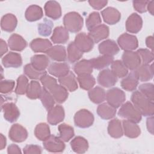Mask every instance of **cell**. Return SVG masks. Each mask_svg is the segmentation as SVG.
Wrapping results in <instances>:
<instances>
[{
	"mask_svg": "<svg viewBox=\"0 0 154 154\" xmlns=\"http://www.w3.org/2000/svg\"><path fill=\"white\" fill-rule=\"evenodd\" d=\"M106 100L107 103L117 108L124 103L126 100L125 92L117 87H113L108 90L106 93Z\"/></svg>",
	"mask_w": 154,
	"mask_h": 154,
	"instance_id": "5",
	"label": "cell"
},
{
	"mask_svg": "<svg viewBox=\"0 0 154 154\" xmlns=\"http://www.w3.org/2000/svg\"><path fill=\"white\" fill-rule=\"evenodd\" d=\"M108 132L109 135L114 138H119L123 135V129L122 123L118 119L111 120L108 123Z\"/></svg>",
	"mask_w": 154,
	"mask_h": 154,
	"instance_id": "32",
	"label": "cell"
},
{
	"mask_svg": "<svg viewBox=\"0 0 154 154\" xmlns=\"http://www.w3.org/2000/svg\"><path fill=\"white\" fill-rule=\"evenodd\" d=\"M48 71L51 75L60 78L70 72V67L66 63L54 62L49 65Z\"/></svg>",
	"mask_w": 154,
	"mask_h": 154,
	"instance_id": "22",
	"label": "cell"
},
{
	"mask_svg": "<svg viewBox=\"0 0 154 154\" xmlns=\"http://www.w3.org/2000/svg\"><path fill=\"white\" fill-rule=\"evenodd\" d=\"M44 10L46 16L53 20H57L61 16V6L55 1H47L45 5Z\"/></svg>",
	"mask_w": 154,
	"mask_h": 154,
	"instance_id": "17",
	"label": "cell"
},
{
	"mask_svg": "<svg viewBox=\"0 0 154 154\" xmlns=\"http://www.w3.org/2000/svg\"><path fill=\"white\" fill-rule=\"evenodd\" d=\"M97 82L102 87L109 88L113 87L117 81V77L111 70L106 69L100 71L97 76Z\"/></svg>",
	"mask_w": 154,
	"mask_h": 154,
	"instance_id": "11",
	"label": "cell"
},
{
	"mask_svg": "<svg viewBox=\"0 0 154 154\" xmlns=\"http://www.w3.org/2000/svg\"><path fill=\"white\" fill-rule=\"evenodd\" d=\"M77 81L81 88L85 90H90L95 85V78L91 74H83L78 75Z\"/></svg>",
	"mask_w": 154,
	"mask_h": 154,
	"instance_id": "39",
	"label": "cell"
},
{
	"mask_svg": "<svg viewBox=\"0 0 154 154\" xmlns=\"http://www.w3.org/2000/svg\"><path fill=\"white\" fill-rule=\"evenodd\" d=\"M122 58L123 64L131 70H136L141 64V59L137 52L125 51Z\"/></svg>",
	"mask_w": 154,
	"mask_h": 154,
	"instance_id": "9",
	"label": "cell"
},
{
	"mask_svg": "<svg viewBox=\"0 0 154 154\" xmlns=\"http://www.w3.org/2000/svg\"><path fill=\"white\" fill-rule=\"evenodd\" d=\"M111 71L117 78H124L128 73V69L121 60L113 61L111 64Z\"/></svg>",
	"mask_w": 154,
	"mask_h": 154,
	"instance_id": "44",
	"label": "cell"
},
{
	"mask_svg": "<svg viewBox=\"0 0 154 154\" xmlns=\"http://www.w3.org/2000/svg\"><path fill=\"white\" fill-rule=\"evenodd\" d=\"M147 128L149 132H150L152 134H153V116H150L147 119Z\"/></svg>",
	"mask_w": 154,
	"mask_h": 154,
	"instance_id": "58",
	"label": "cell"
},
{
	"mask_svg": "<svg viewBox=\"0 0 154 154\" xmlns=\"http://www.w3.org/2000/svg\"><path fill=\"white\" fill-rule=\"evenodd\" d=\"M88 3L94 9L99 10L106 6L108 1L105 0H90Z\"/></svg>",
	"mask_w": 154,
	"mask_h": 154,
	"instance_id": "56",
	"label": "cell"
},
{
	"mask_svg": "<svg viewBox=\"0 0 154 154\" xmlns=\"http://www.w3.org/2000/svg\"><path fill=\"white\" fill-rule=\"evenodd\" d=\"M2 63L6 68H17L22 64V57L18 53L10 52L2 58Z\"/></svg>",
	"mask_w": 154,
	"mask_h": 154,
	"instance_id": "19",
	"label": "cell"
},
{
	"mask_svg": "<svg viewBox=\"0 0 154 154\" xmlns=\"http://www.w3.org/2000/svg\"><path fill=\"white\" fill-rule=\"evenodd\" d=\"M118 115L126 120L134 122L136 123L140 122L142 115L134 106L132 102L128 101L123 103L118 112Z\"/></svg>",
	"mask_w": 154,
	"mask_h": 154,
	"instance_id": "3",
	"label": "cell"
},
{
	"mask_svg": "<svg viewBox=\"0 0 154 154\" xmlns=\"http://www.w3.org/2000/svg\"><path fill=\"white\" fill-rule=\"evenodd\" d=\"M148 2L149 1H133V6L137 11L143 13L147 11Z\"/></svg>",
	"mask_w": 154,
	"mask_h": 154,
	"instance_id": "54",
	"label": "cell"
},
{
	"mask_svg": "<svg viewBox=\"0 0 154 154\" xmlns=\"http://www.w3.org/2000/svg\"><path fill=\"white\" fill-rule=\"evenodd\" d=\"M78 48L82 52H88L92 50L94 42L91 38L85 32L78 34L73 42Z\"/></svg>",
	"mask_w": 154,
	"mask_h": 154,
	"instance_id": "8",
	"label": "cell"
},
{
	"mask_svg": "<svg viewBox=\"0 0 154 154\" xmlns=\"http://www.w3.org/2000/svg\"><path fill=\"white\" fill-rule=\"evenodd\" d=\"M65 117L63 107L60 105L54 106L48 110L47 114V121L52 125H56L61 122Z\"/></svg>",
	"mask_w": 154,
	"mask_h": 154,
	"instance_id": "13",
	"label": "cell"
},
{
	"mask_svg": "<svg viewBox=\"0 0 154 154\" xmlns=\"http://www.w3.org/2000/svg\"><path fill=\"white\" fill-rule=\"evenodd\" d=\"M28 79L26 75H21L17 79V85L15 88V93L19 95L26 93L28 87Z\"/></svg>",
	"mask_w": 154,
	"mask_h": 154,
	"instance_id": "48",
	"label": "cell"
},
{
	"mask_svg": "<svg viewBox=\"0 0 154 154\" xmlns=\"http://www.w3.org/2000/svg\"><path fill=\"white\" fill-rule=\"evenodd\" d=\"M58 82L60 84H61L67 90L70 92L75 91L78 88V85L75 75L71 71H70L66 75L58 78Z\"/></svg>",
	"mask_w": 154,
	"mask_h": 154,
	"instance_id": "20",
	"label": "cell"
},
{
	"mask_svg": "<svg viewBox=\"0 0 154 154\" xmlns=\"http://www.w3.org/2000/svg\"><path fill=\"white\" fill-rule=\"evenodd\" d=\"M69 38L68 31L64 27L60 26L54 29L51 40L55 44H64L68 41Z\"/></svg>",
	"mask_w": 154,
	"mask_h": 154,
	"instance_id": "28",
	"label": "cell"
},
{
	"mask_svg": "<svg viewBox=\"0 0 154 154\" xmlns=\"http://www.w3.org/2000/svg\"><path fill=\"white\" fill-rule=\"evenodd\" d=\"M98 48L101 54L111 57L117 54L120 51L119 47L116 42L110 39L101 42L99 45Z\"/></svg>",
	"mask_w": 154,
	"mask_h": 154,
	"instance_id": "15",
	"label": "cell"
},
{
	"mask_svg": "<svg viewBox=\"0 0 154 154\" xmlns=\"http://www.w3.org/2000/svg\"><path fill=\"white\" fill-rule=\"evenodd\" d=\"M8 46L12 51H22L27 46V42L21 35L13 34L8 39Z\"/></svg>",
	"mask_w": 154,
	"mask_h": 154,
	"instance_id": "26",
	"label": "cell"
},
{
	"mask_svg": "<svg viewBox=\"0 0 154 154\" xmlns=\"http://www.w3.org/2000/svg\"><path fill=\"white\" fill-rule=\"evenodd\" d=\"M42 105L46 110H49L52 108L55 105V99L53 97L51 93L44 87L42 88V92L39 97Z\"/></svg>",
	"mask_w": 154,
	"mask_h": 154,
	"instance_id": "45",
	"label": "cell"
},
{
	"mask_svg": "<svg viewBox=\"0 0 154 154\" xmlns=\"http://www.w3.org/2000/svg\"><path fill=\"white\" fill-rule=\"evenodd\" d=\"M109 27L104 24H100L89 31L88 35L91 38L94 43H98L106 38L109 36Z\"/></svg>",
	"mask_w": 154,
	"mask_h": 154,
	"instance_id": "16",
	"label": "cell"
},
{
	"mask_svg": "<svg viewBox=\"0 0 154 154\" xmlns=\"http://www.w3.org/2000/svg\"><path fill=\"white\" fill-rule=\"evenodd\" d=\"M50 63V60L45 55H34L31 58V64L35 69L40 71L45 70Z\"/></svg>",
	"mask_w": 154,
	"mask_h": 154,
	"instance_id": "31",
	"label": "cell"
},
{
	"mask_svg": "<svg viewBox=\"0 0 154 154\" xmlns=\"http://www.w3.org/2000/svg\"><path fill=\"white\" fill-rule=\"evenodd\" d=\"M53 26L54 25L51 20L45 18L43 22L38 25V34L44 37L49 36L52 32Z\"/></svg>",
	"mask_w": 154,
	"mask_h": 154,
	"instance_id": "49",
	"label": "cell"
},
{
	"mask_svg": "<svg viewBox=\"0 0 154 154\" xmlns=\"http://www.w3.org/2000/svg\"><path fill=\"white\" fill-rule=\"evenodd\" d=\"M8 137L13 141L21 143L25 141L27 138L28 132L21 125L16 123L11 126L8 132Z\"/></svg>",
	"mask_w": 154,
	"mask_h": 154,
	"instance_id": "12",
	"label": "cell"
},
{
	"mask_svg": "<svg viewBox=\"0 0 154 154\" xmlns=\"http://www.w3.org/2000/svg\"><path fill=\"white\" fill-rule=\"evenodd\" d=\"M40 80L43 86V87L48 90H49L53 85L57 84V81L54 78L48 75L47 74L45 75Z\"/></svg>",
	"mask_w": 154,
	"mask_h": 154,
	"instance_id": "53",
	"label": "cell"
},
{
	"mask_svg": "<svg viewBox=\"0 0 154 154\" xmlns=\"http://www.w3.org/2000/svg\"><path fill=\"white\" fill-rule=\"evenodd\" d=\"M43 16L42 8L37 5H31L25 13V19L29 22H34L40 20Z\"/></svg>",
	"mask_w": 154,
	"mask_h": 154,
	"instance_id": "33",
	"label": "cell"
},
{
	"mask_svg": "<svg viewBox=\"0 0 154 154\" xmlns=\"http://www.w3.org/2000/svg\"><path fill=\"white\" fill-rule=\"evenodd\" d=\"M7 153H21L22 152L20 150V147L14 144H10L7 148Z\"/></svg>",
	"mask_w": 154,
	"mask_h": 154,
	"instance_id": "57",
	"label": "cell"
},
{
	"mask_svg": "<svg viewBox=\"0 0 154 154\" xmlns=\"http://www.w3.org/2000/svg\"><path fill=\"white\" fill-rule=\"evenodd\" d=\"M17 24V19L16 17L11 14L7 13L4 15L1 20V29L6 32L13 31Z\"/></svg>",
	"mask_w": 154,
	"mask_h": 154,
	"instance_id": "30",
	"label": "cell"
},
{
	"mask_svg": "<svg viewBox=\"0 0 154 154\" xmlns=\"http://www.w3.org/2000/svg\"><path fill=\"white\" fill-rule=\"evenodd\" d=\"M46 54L48 57L51 58L52 60L58 62L64 61L67 59V54L65 47L61 45L52 46L46 52Z\"/></svg>",
	"mask_w": 154,
	"mask_h": 154,
	"instance_id": "24",
	"label": "cell"
},
{
	"mask_svg": "<svg viewBox=\"0 0 154 154\" xmlns=\"http://www.w3.org/2000/svg\"><path fill=\"white\" fill-rule=\"evenodd\" d=\"M134 71L137 75L138 80L143 82L149 81L153 77V68L152 64H142Z\"/></svg>",
	"mask_w": 154,
	"mask_h": 154,
	"instance_id": "25",
	"label": "cell"
},
{
	"mask_svg": "<svg viewBox=\"0 0 154 154\" xmlns=\"http://www.w3.org/2000/svg\"><path fill=\"white\" fill-rule=\"evenodd\" d=\"M44 148L49 152L60 153L65 149V144L59 137L51 135L43 142Z\"/></svg>",
	"mask_w": 154,
	"mask_h": 154,
	"instance_id": "7",
	"label": "cell"
},
{
	"mask_svg": "<svg viewBox=\"0 0 154 154\" xmlns=\"http://www.w3.org/2000/svg\"><path fill=\"white\" fill-rule=\"evenodd\" d=\"M88 94L90 100L96 104L101 103L106 99L105 90L99 86H96L90 90Z\"/></svg>",
	"mask_w": 154,
	"mask_h": 154,
	"instance_id": "38",
	"label": "cell"
},
{
	"mask_svg": "<svg viewBox=\"0 0 154 154\" xmlns=\"http://www.w3.org/2000/svg\"><path fill=\"white\" fill-rule=\"evenodd\" d=\"M42 88L40 84L37 81H31L28 85L26 94L30 99H37L39 98Z\"/></svg>",
	"mask_w": 154,
	"mask_h": 154,
	"instance_id": "42",
	"label": "cell"
},
{
	"mask_svg": "<svg viewBox=\"0 0 154 154\" xmlns=\"http://www.w3.org/2000/svg\"><path fill=\"white\" fill-rule=\"evenodd\" d=\"M117 43L119 47L125 51H132L138 46L137 37L128 33L120 35L117 39Z\"/></svg>",
	"mask_w": 154,
	"mask_h": 154,
	"instance_id": "6",
	"label": "cell"
},
{
	"mask_svg": "<svg viewBox=\"0 0 154 154\" xmlns=\"http://www.w3.org/2000/svg\"><path fill=\"white\" fill-rule=\"evenodd\" d=\"M137 52L140 56L142 64H149L153 60V52L149 49L140 48L137 51Z\"/></svg>",
	"mask_w": 154,
	"mask_h": 154,
	"instance_id": "50",
	"label": "cell"
},
{
	"mask_svg": "<svg viewBox=\"0 0 154 154\" xmlns=\"http://www.w3.org/2000/svg\"><path fill=\"white\" fill-rule=\"evenodd\" d=\"M23 152L25 154L30 153H38L40 154L42 152V149L40 146L35 144L26 145L23 150Z\"/></svg>",
	"mask_w": 154,
	"mask_h": 154,
	"instance_id": "55",
	"label": "cell"
},
{
	"mask_svg": "<svg viewBox=\"0 0 154 154\" xmlns=\"http://www.w3.org/2000/svg\"><path fill=\"white\" fill-rule=\"evenodd\" d=\"M6 144H7V140H6V138L4 136L3 134H1V145H0V149L2 150L4 149L5 146H6Z\"/></svg>",
	"mask_w": 154,
	"mask_h": 154,
	"instance_id": "62",
	"label": "cell"
},
{
	"mask_svg": "<svg viewBox=\"0 0 154 154\" xmlns=\"http://www.w3.org/2000/svg\"><path fill=\"white\" fill-rule=\"evenodd\" d=\"M8 46L5 41L1 39V57H2L8 51Z\"/></svg>",
	"mask_w": 154,
	"mask_h": 154,
	"instance_id": "59",
	"label": "cell"
},
{
	"mask_svg": "<svg viewBox=\"0 0 154 154\" xmlns=\"http://www.w3.org/2000/svg\"><path fill=\"white\" fill-rule=\"evenodd\" d=\"M82 17L77 12L72 11L66 14L63 17L64 28L71 32H79L83 26Z\"/></svg>",
	"mask_w": 154,
	"mask_h": 154,
	"instance_id": "2",
	"label": "cell"
},
{
	"mask_svg": "<svg viewBox=\"0 0 154 154\" xmlns=\"http://www.w3.org/2000/svg\"><path fill=\"white\" fill-rule=\"evenodd\" d=\"M132 103L140 111L142 116L150 117L154 114L153 101L149 100L139 90H135L131 95Z\"/></svg>",
	"mask_w": 154,
	"mask_h": 154,
	"instance_id": "1",
	"label": "cell"
},
{
	"mask_svg": "<svg viewBox=\"0 0 154 154\" xmlns=\"http://www.w3.org/2000/svg\"><path fill=\"white\" fill-rule=\"evenodd\" d=\"M123 134L128 138H137L141 134V130L138 125L132 121L124 120L122 122Z\"/></svg>",
	"mask_w": 154,
	"mask_h": 154,
	"instance_id": "21",
	"label": "cell"
},
{
	"mask_svg": "<svg viewBox=\"0 0 154 154\" xmlns=\"http://www.w3.org/2000/svg\"><path fill=\"white\" fill-rule=\"evenodd\" d=\"M153 84L152 83H144L138 87L139 91L149 100L153 101Z\"/></svg>",
	"mask_w": 154,
	"mask_h": 154,
	"instance_id": "51",
	"label": "cell"
},
{
	"mask_svg": "<svg viewBox=\"0 0 154 154\" xmlns=\"http://www.w3.org/2000/svg\"><path fill=\"white\" fill-rule=\"evenodd\" d=\"M15 82L13 80H2L0 83V91L1 93L7 94L11 92L14 87Z\"/></svg>",
	"mask_w": 154,
	"mask_h": 154,
	"instance_id": "52",
	"label": "cell"
},
{
	"mask_svg": "<svg viewBox=\"0 0 154 154\" xmlns=\"http://www.w3.org/2000/svg\"><path fill=\"white\" fill-rule=\"evenodd\" d=\"M34 135L37 139L43 141L51 135L49 125L46 123H38L35 128Z\"/></svg>",
	"mask_w": 154,
	"mask_h": 154,
	"instance_id": "43",
	"label": "cell"
},
{
	"mask_svg": "<svg viewBox=\"0 0 154 154\" xmlns=\"http://www.w3.org/2000/svg\"><path fill=\"white\" fill-rule=\"evenodd\" d=\"M29 46L34 52L46 53L52 46L48 39L36 38L30 42Z\"/></svg>",
	"mask_w": 154,
	"mask_h": 154,
	"instance_id": "27",
	"label": "cell"
},
{
	"mask_svg": "<svg viewBox=\"0 0 154 154\" xmlns=\"http://www.w3.org/2000/svg\"><path fill=\"white\" fill-rule=\"evenodd\" d=\"M70 146L75 153H84L88 149V143L85 138L77 136L70 141Z\"/></svg>",
	"mask_w": 154,
	"mask_h": 154,
	"instance_id": "35",
	"label": "cell"
},
{
	"mask_svg": "<svg viewBox=\"0 0 154 154\" xmlns=\"http://www.w3.org/2000/svg\"><path fill=\"white\" fill-rule=\"evenodd\" d=\"M101 15L104 22L109 25H114L119 22L121 14L114 7H108L101 11Z\"/></svg>",
	"mask_w": 154,
	"mask_h": 154,
	"instance_id": "18",
	"label": "cell"
},
{
	"mask_svg": "<svg viewBox=\"0 0 154 154\" xmlns=\"http://www.w3.org/2000/svg\"><path fill=\"white\" fill-rule=\"evenodd\" d=\"M93 66L90 60L83 59L73 66V70L76 75H81L83 74H91L93 72Z\"/></svg>",
	"mask_w": 154,
	"mask_h": 154,
	"instance_id": "36",
	"label": "cell"
},
{
	"mask_svg": "<svg viewBox=\"0 0 154 154\" xmlns=\"http://www.w3.org/2000/svg\"><path fill=\"white\" fill-rule=\"evenodd\" d=\"M147 10H148V11L151 15L152 16L154 14V1H149L147 6Z\"/></svg>",
	"mask_w": 154,
	"mask_h": 154,
	"instance_id": "61",
	"label": "cell"
},
{
	"mask_svg": "<svg viewBox=\"0 0 154 154\" xmlns=\"http://www.w3.org/2000/svg\"><path fill=\"white\" fill-rule=\"evenodd\" d=\"M146 45L147 48L150 49L153 52V36H148L146 38Z\"/></svg>",
	"mask_w": 154,
	"mask_h": 154,
	"instance_id": "60",
	"label": "cell"
},
{
	"mask_svg": "<svg viewBox=\"0 0 154 154\" xmlns=\"http://www.w3.org/2000/svg\"><path fill=\"white\" fill-rule=\"evenodd\" d=\"M93 114L86 109H81L78 111L74 116L75 125L80 128H87L90 127L94 122Z\"/></svg>",
	"mask_w": 154,
	"mask_h": 154,
	"instance_id": "4",
	"label": "cell"
},
{
	"mask_svg": "<svg viewBox=\"0 0 154 154\" xmlns=\"http://www.w3.org/2000/svg\"><path fill=\"white\" fill-rule=\"evenodd\" d=\"M138 78L135 71L130 72L121 81L122 88L128 91H135L138 84Z\"/></svg>",
	"mask_w": 154,
	"mask_h": 154,
	"instance_id": "23",
	"label": "cell"
},
{
	"mask_svg": "<svg viewBox=\"0 0 154 154\" xmlns=\"http://www.w3.org/2000/svg\"><path fill=\"white\" fill-rule=\"evenodd\" d=\"M23 72L26 76L31 79H40L45 75L47 74L46 70H38L34 68L31 64H27L24 66Z\"/></svg>",
	"mask_w": 154,
	"mask_h": 154,
	"instance_id": "46",
	"label": "cell"
},
{
	"mask_svg": "<svg viewBox=\"0 0 154 154\" xmlns=\"http://www.w3.org/2000/svg\"><path fill=\"white\" fill-rule=\"evenodd\" d=\"M97 113L102 119L109 120L116 116V108L108 103H103L97 106Z\"/></svg>",
	"mask_w": 154,
	"mask_h": 154,
	"instance_id": "34",
	"label": "cell"
},
{
	"mask_svg": "<svg viewBox=\"0 0 154 154\" xmlns=\"http://www.w3.org/2000/svg\"><path fill=\"white\" fill-rule=\"evenodd\" d=\"M4 119L10 123L16 122L20 116V111L16 105L11 102L5 103L1 106Z\"/></svg>",
	"mask_w": 154,
	"mask_h": 154,
	"instance_id": "10",
	"label": "cell"
},
{
	"mask_svg": "<svg viewBox=\"0 0 154 154\" xmlns=\"http://www.w3.org/2000/svg\"><path fill=\"white\" fill-rule=\"evenodd\" d=\"M93 67L97 70H102L111 64L114 61L113 57L103 55L90 60Z\"/></svg>",
	"mask_w": 154,
	"mask_h": 154,
	"instance_id": "37",
	"label": "cell"
},
{
	"mask_svg": "<svg viewBox=\"0 0 154 154\" xmlns=\"http://www.w3.org/2000/svg\"><path fill=\"white\" fill-rule=\"evenodd\" d=\"M101 22L102 20L99 13L96 11H93L88 15L86 19V27L88 31H90L97 26L100 25Z\"/></svg>",
	"mask_w": 154,
	"mask_h": 154,
	"instance_id": "47",
	"label": "cell"
},
{
	"mask_svg": "<svg viewBox=\"0 0 154 154\" xmlns=\"http://www.w3.org/2000/svg\"><path fill=\"white\" fill-rule=\"evenodd\" d=\"M67 52V59L70 63L77 62L82 57L83 55V52L78 48L73 42H70L68 45Z\"/></svg>",
	"mask_w": 154,
	"mask_h": 154,
	"instance_id": "41",
	"label": "cell"
},
{
	"mask_svg": "<svg viewBox=\"0 0 154 154\" xmlns=\"http://www.w3.org/2000/svg\"><path fill=\"white\" fill-rule=\"evenodd\" d=\"M126 31L130 33H138L143 26V19L141 17L136 13L131 14L126 21Z\"/></svg>",
	"mask_w": 154,
	"mask_h": 154,
	"instance_id": "14",
	"label": "cell"
},
{
	"mask_svg": "<svg viewBox=\"0 0 154 154\" xmlns=\"http://www.w3.org/2000/svg\"><path fill=\"white\" fill-rule=\"evenodd\" d=\"M58 129L60 134L59 138L64 142L69 141L75 135L73 127L66 123H62L58 125Z\"/></svg>",
	"mask_w": 154,
	"mask_h": 154,
	"instance_id": "40",
	"label": "cell"
},
{
	"mask_svg": "<svg viewBox=\"0 0 154 154\" xmlns=\"http://www.w3.org/2000/svg\"><path fill=\"white\" fill-rule=\"evenodd\" d=\"M48 91L51 93L55 100L59 103L64 102L69 96L67 90L61 84H55Z\"/></svg>",
	"mask_w": 154,
	"mask_h": 154,
	"instance_id": "29",
	"label": "cell"
}]
</instances>
